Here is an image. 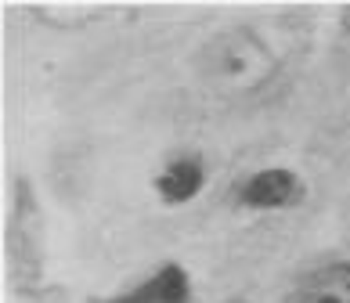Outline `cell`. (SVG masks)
I'll list each match as a JSON object with an SVG mask.
<instances>
[{"label":"cell","instance_id":"cell-1","mask_svg":"<svg viewBox=\"0 0 350 303\" xmlns=\"http://www.w3.org/2000/svg\"><path fill=\"white\" fill-rule=\"evenodd\" d=\"M196 69L217 98H250L275 80L278 58L253 29H220L199 47Z\"/></svg>","mask_w":350,"mask_h":303},{"label":"cell","instance_id":"cell-2","mask_svg":"<svg viewBox=\"0 0 350 303\" xmlns=\"http://www.w3.org/2000/svg\"><path fill=\"white\" fill-rule=\"evenodd\" d=\"M304 181L285 166H267V170H256V174L242 184L239 192V202L250 206V209H289L296 202H304Z\"/></svg>","mask_w":350,"mask_h":303},{"label":"cell","instance_id":"cell-3","mask_svg":"<svg viewBox=\"0 0 350 303\" xmlns=\"http://www.w3.org/2000/svg\"><path fill=\"white\" fill-rule=\"evenodd\" d=\"M101 303H191V278L180 263H166L141 285Z\"/></svg>","mask_w":350,"mask_h":303},{"label":"cell","instance_id":"cell-4","mask_svg":"<svg viewBox=\"0 0 350 303\" xmlns=\"http://www.w3.org/2000/svg\"><path fill=\"white\" fill-rule=\"evenodd\" d=\"M285 303H350V260L310 271Z\"/></svg>","mask_w":350,"mask_h":303},{"label":"cell","instance_id":"cell-5","mask_svg":"<svg viewBox=\"0 0 350 303\" xmlns=\"http://www.w3.org/2000/svg\"><path fill=\"white\" fill-rule=\"evenodd\" d=\"M206 184V166L196 159V155H180L170 166L155 177V192L166 206H180V202H191L196 195L202 192Z\"/></svg>","mask_w":350,"mask_h":303},{"label":"cell","instance_id":"cell-6","mask_svg":"<svg viewBox=\"0 0 350 303\" xmlns=\"http://www.w3.org/2000/svg\"><path fill=\"white\" fill-rule=\"evenodd\" d=\"M343 25H347V33H350V8H343Z\"/></svg>","mask_w":350,"mask_h":303}]
</instances>
